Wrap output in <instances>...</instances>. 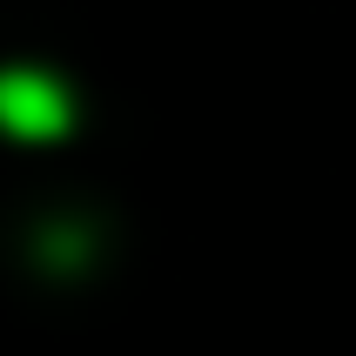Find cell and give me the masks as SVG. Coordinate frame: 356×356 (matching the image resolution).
I'll use <instances>...</instances> for the list:
<instances>
[{"mask_svg":"<svg viewBox=\"0 0 356 356\" xmlns=\"http://www.w3.org/2000/svg\"><path fill=\"white\" fill-rule=\"evenodd\" d=\"M0 128L14 141H60L74 128V95L47 67H0Z\"/></svg>","mask_w":356,"mask_h":356,"instance_id":"cell-1","label":"cell"}]
</instances>
